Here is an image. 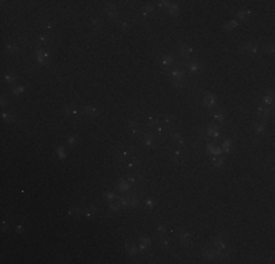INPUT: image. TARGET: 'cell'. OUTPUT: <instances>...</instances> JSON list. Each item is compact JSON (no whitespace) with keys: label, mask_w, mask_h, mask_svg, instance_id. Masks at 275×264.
<instances>
[{"label":"cell","mask_w":275,"mask_h":264,"mask_svg":"<svg viewBox=\"0 0 275 264\" xmlns=\"http://www.w3.org/2000/svg\"><path fill=\"white\" fill-rule=\"evenodd\" d=\"M200 135L206 138H220L221 137V128L218 125H209L203 131H200Z\"/></svg>","instance_id":"6da1fadb"},{"label":"cell","mask_w":275,"mask_h":264,"mask_svg":"<svg viewBox=\"0 0 275 264\" xmlns=\"http://www.w3.org/2000/svg\"><path fill=\"white\" fill-rule=\"evenodd\" d=\"M179 53L185 60L190 62V60L195 59V52H193V49L190 46H187V44H180L179 46Z\"/></svg>","instance_id":"7a4b0ae2"},{"label":"cell","mask_w":275,"mask_h":264,"mask_svg":"<svg viewBox=\"0 0 275 264\" xmlns=\"http://www.w3.org/2000/svg\"><path fill=\"white\" fill-rule=\"evenodd\" d=\"M168 76L171 78V81H173V84L176 85V87H180L181 84H183V81H185V72L183 71H180V69H173V71H170V74H168Z\"/></svg>","instance_id":"3957f363"},{"label":"cell","mask_w":275,"mask_h":264,"mask_svg":"<svg viewBox=\"0 0 275 264\" xmlns=\"http://www.w3.org/2000/svg\"><path fill=\"white\" fill-rule=\"evenodd\" d=\"M132 154H133V150L132 148H122V150H117L116 151V157L119 162H125L127 160L129 157H132Z\"/></svg>","instance_id":"277c9868"},{"label":"cell","mask_w":275,"mask_h":264,"mask_svg":"<svg viewBox=\"0 0 275 264\" xmlns=\"http://www.w3.org/2000/svg\"><path fill=\"white\" fill-rule=\"evenodd\" d=\"M168 135H170L173 144H177V145H180V147L185 145V138L180 135V132H177V131H168Z\"/></svg>","instance_id":"5b68a950"},{"label":"cell","mask_w":275,"mask_h":264,"mask_svg":"<svg viewBox=\"0 0 275 264\" xmlns=\"http://www.w3.org/2000/svg\"><path fill=\"white\" fill-rule=\"evenodd\" d=\"M126 126L130 129V132H132V135H138L141 132V129H139V122L138 120H135V119H130V120H127L126 122Z\"/></svg>","instance_id":"8992f818"},{"label":"cell","mask_w":275,"mask_h":264,"mask_svg":"<svg viewBox=\"0 0 275 264\" xmlns=\"http://www.w3.org/2000/svg\"><path fill=\"white\" fill-rule=\"evenodd\" d=\"M187 68H189V72H192V74H199L200 69H202V65H200V62H198L196 59H193V60L187 62Z\"/></svg>","instance_id":"52a82bcc"},{"label":"cell","mask_w":275,"mask_h":264,"mask_svg":"<svg viewBox=\"0 0 275 264\" xmlns=\"http://www.w3.org/2000/svg\"><path fill=\"white\" fill-rule=\"evenodd\" d=\"M142 144H144V147H146V148L154 147V144H155V135H154V134H144Z\"/></svg>","instance_id":"ba28073f"},{"label":"cell","mask_w":275,"mask_h":264,"mask_svg":"<svg viewBox=\"0 0 275 264\" xmlns=\"http://www.w3.org/2000/svg\"><path fill=\"white\" fill-rule=\"evenodd\" d=\"M203 104L206 107H215L217 106V97L214 94H206L203 97Z\"/></svg>","instance_id":"9c48e42d"},{"label":"cell","mask_w":275,"mask_h":264,"mask_svg":"<svg viewBox=\"0 0 275 264\" xmlns=\"http://www.w3.org/2000/svg\"><path fill=\"white\" fill-rule=\"evenodd\" d=\"M179 238H180V241H181L183 245H190V244H192V235H190L189 232H186V230H181L180 235H179Z\"/></svg>","instance_id":"30bf717a"},{"label":"cell","mask_w":275,"mask_h":264,"mask_svg":"<svg viewBox=\"0 0 275 264\" xmlns=\"http://www.w3.org/2000/svg\"><path fill=\"white\" fill-rule=\"evenodd\" d=\"M241 49H243L244 52H247V53H252V54L258 53V50H259L258 44H255V43H247V44H244V46H243Z\"/></svg>","instance_id":"8fae6325"},{"label":"cell","mask_w":275,"mask_h":264,"mask_svg":"<svg viewBox=\"0 0 275 264\" xmlns=\"http://www.w3.org/2000/svg\"><path fill=\"white\" fill-rule=\"evenodd\" d=\"M256 115H258V118H261V119H266V118L269 116V109L265 107V106H259V107L256 109Z\"/></svg>","instance_id":"7c38bea8"},{"label":"cell","mask_w":275,"mask_h":264,"mask_svg":"<svg viewBox=\"0 0 275 264\" xmlns=\"http://www.w3.org/2000/svg\"><path fill=\"white\" fill-rule=\"evenodd\" d=\"M233 144H234L233 140H224L222 144H221V150H222L224 153H230L231 148H233Z\"/></svg>","instance_id":"4fadbf2b"},{"label":"cell","mask_w":275,"mask_h":264,"mask_svg":"<svg viewBox=\"0 0 275 264\" xmlns=\"http://www.w3.org/2000/svg\"><path fill=\"white\" fill-rule=\"evenodd\" d=\"M181 157H183V151H181V150H174V151H171V160H173L174 163H179V162L181 160Z\"/></svg>","instance_id":"5bb4252c"},{"label":"cell","mask_w":275,"mask_h":264,"mask_svg":"<svg viewBox=\"0 0 275 264\" xmlns=\"http://www.w3.org/2000/svg\"><path fill=\"white\" fill-rule=\"evenodd\" d=\"M158 123H159V116H151V118L148 119V122H146V125H148L149 128H155Z\"/></svg>","instance_id":"9a60e30c"},{"label":"cell","mask_w":275,"mask_h":264,"mask_svg":"<svg viewBox=\"0 0 275 264\" xmlns=\"http://www.w3.org/2000/svg\"><path fill=\"white\" fill-rule=\"evenodd\" d=\"M105 10H107V15H108L110 18H116V16H117V10H116V8L111 6V5H107Z\"/></svg>","instance_id":"2e32d148"},{"label":"cell","mask_w":275,"mask_h":264,"mask_svg":"<svg viewBox=\"0 0 275 264\" xmlns=\"http://www.w3.org/2000/svg\"><path fill=\"white\" fill-rule=\"evenodd\" d=\"M214 119L220 123V122H224L225 120V115H224V110H218V112L214 115Z\"/></svg>","instance_id":"e0dca14e"},{"label":"cell","mask_w":275,"mask_h":264,"mask_svg":"<svg viewBox=\"0 0 275 264\" xmlns=\"http://www.w3.org/2000/svg\"><path fill=\"white\" fill-rule=\"evenodd\" d=\"M253 128H255V131L258 132V134H263V132H265V129H266L265 123H259V122H255Z\"/></svg>","instance_id":"ac0fdd59"},{"label":"cell","mask_w":275,"mask_h":264,"mask_svg":"<svg viewBox=\"0 0 275 264\" xmlns=\"http://www.w3.org/2000/svg\"><path fill=\"white\" fill-rule=\"evenodd\" d=\"M81 112H82V113H88V115H97L98 110H97L95 107H82Z\"/></svg>","instance_id":"d6986e66"},{"label":"cell","mask_w":275,"mask_h":264,"mask_svg":"<svg viewBox=\"0 0 275 264\" xmlns=\"http://www.w3.org/2000/svg\"><path fill=\"white\" fill-rule=\"evenodd\" d=\"M157 232H158L159 238H163V236H167V228H166L164 225H158V228H157Z\"/></svg>","instance_id":"ffe728a7"},{"label":"cell","mask_w":275,"mask_h":264,"mask_svg":"<svg viewBox=\"0 0 275 264\" xmlns=\"http://www.w3.org/2000/svg\"><path fill=\"white\" fill-rule=\"evenodd\" d=\"M161 63H163V65H166V66H168V65L174 63V57H173L171 54H168V56H166V57H163V59H161Z\"/></svg>","instance_id":"44dd1931"},{"label":"cell","mask_w":275,"mask_h":264,"mask_svg":"<svg viewBox=\"0 0 275 264\" xmlns=\"http://www.w3.org/2000/svg\"><path fill=\"white\" fill-rule=\"evenodd\" d=\"M91 27H92V30H100L103 27V22L100 19H92L91 21Z\"/></svg>","instance_id":"7402d4cb"},{"label":"cell","mask_w":275,"mask_h":264,"mask_svg":"<svg viewBox=\"0 0 275 264\" xmlns=\"http://www.w3.org/2000/svg\"><path fill=\"white\" fill-rule=\"evenodd\" d=\"M6 50H8L9 53H18V52H19V47L16 46V44H12V43H9L8 46H6Z\"/></svg>","instance_id":"603a6c76"},{"label":"cell","mask_w":275,"mask_h":264,"mask_svg":"<svg viewBox=\"0 0 275 264\" xmlns=\"http://www.w3.org/2000/svg\"><path fill=\"white\" fill-rule=\"evenodd\" d=\"M214 163H215L217 167H221V166L224 164V157H222V154H221V156H214Z\"/></svg>","instance_id":"cb8c5ba5"},{"label":"cell","mask_w":275,"mask_h":264,"mask_svg":"<svg viewBox=\"0 0 275 264\" xmlns=\"http://www.w3.org/2000/svg\"><path fill=\"white\" fill-rule=\"evenodd\" d=\"M41 25H42L44 30H51V28L54 27V24H53L51 21H49V19H44V21L41 22Z\"/></svg>","instance_id":"d4e9b609"},{"label":"cell","mask_w":275,"mask_h":264,"mask_svg":"<svg viewBox=\"0 0 275 264\" xmlns=\"http://www.w3.org/2000/svg\"><path fill=\"white\" fill-rule=\"evenodd\" d=\"M152 10H154V6L152 5H146L144 8V10H142V16H149L152 13Z\"/></svg>","instance_id":"484cf974"},{"label":"cell","mask_w":275,"mask_h":264,"mask_svg":"<svg viewBox=\"0 0 275 264\" xmlns=\"http://www.w3.org/2000/svg\"><path fill=\"white\" fill-rule=\"evenodd\" d=\"M130 186H132V185H130L126 179H122V181H120V185H119V189H120V191H126V189H129Z\"/></svg>","instance_id":"4316f807"},{"label":"cell","mask_w":275,"mask_h":264,"mask_svg":"<svg viewBox=\"0 0 275 264\" xmlns=\"http://www.w3.org/2000/svg\"><path fill=\"white\" fill-rule=\"evenodd\" d=\"M104 198H105L108 203H111V201H114V198H116V194H114L113 191H107V192L104 194Z\"/></svg>","instance_id":"83f0119b"},{"label":"cell","mask_w":275,"mask_h":264,"mask_svg":"<svg viewBox=\"0 0 275 264\" xmlns=\"http://www.w3.org/2000/svg\"><path fill=\"white\" fill-rule=\"evenodd\" d=\"M249 16H250L249 10H239L237 12V18H240V19H247Z\"/></svg>","instance_id":"f1b7e54d"},{"label":"cell","mask_w":275,"mask_h":264,"mask_svg":"<svg viewBox=\"0 0 275 264\" xmlns=\"http://www.w3.org/2000/svg\"><path fill=\"white\" fill-rule=\"evenodd\" d=\"M95 213H97V207H95V206H92L91 208H88V210H86V213H85V214H86L88 217H91V216H94Z\"/></svg>","instance_id":"f546056e"},{"label":"cell","mask_w":275,"mask_h":264,"mask_svg":"<svg viewBox=\"0 0 275 264\" xmlns=\"http://www.w3.org/2000/svg\"><path fill=\"white\" fill-rule=\"evenodd\" d=\"M37 41H38L40 44H47V43H49V37H47V35H40Z\"/></svg>","instance_id":"4dcf8cb0"},{"label":"cell","mask_w":275,"mask_h":264,"mask_svg":"<svg viewBox=\"0 0 275 264\" xmlns=\"http://www.w3.org/2000/svg\"><path fill=\"white\" fill-rule=\"evenodd\" d=\"M3 118L6 119V122H10V123L16 120V118H15L13 115H8V113H3Z\"/></svg>","instance_id":"1f68e13d"},{"label":"cell","mask_w":275,"mask_h":264,"mask_svg":"<svg viewBox=\"0 0 275 264\" xmlns=\"http://www.w3.org/2000/svg\"><path fill=\"white\" fill-rule=\"evenodd\" d=\"M177 12H179L177 5H171V6H170V13H171V15H174V16H177Z\"/></svg>","instance_id":"d6a6232c"},{"label":"cell","mask_w":275,"mask_h":264,"mask_svg":"<svg viewBox=\"0 0 275 264\" xmlns=\"http://www.w3.org/2000/svg\"><path fill=\"white\" fill-rule=\"evenodd\" d=\"M6 81H8L9 84H13V82L16 81V76H13L12 74H8V75H6Z\"/></svg>","instance_id":"836d02e7"},{"label":"cell","mask_w":275,"mask_h":264,"mask_svg":"<svg viewBox=\"0 0 275 264\" xmlns=\"http://www.w3.org/2000/svg\"><path fill=\"white\" fill-rule=\"evenodd\" d=\"M136 166H139V162H138V160H135V162H130V163H127V167H129V169H135Z\"/></svg>","instance_id":"e575fe53"},{"label":"cell","mask_w":275,"mask_h":264,"mask_svg":"<svg viewBox=\"0 0 275 264\" xmlns=\"http://www.w3.org/2000/svg\"><path fill=\"white\" fill-rule=\"evenodd\" d=\"M78 214H81L79 208H72L70 211H69V216H78Z\"/></svg>","instance_id":"d590c367"},{"label":"cell","mask_w":275,"mask_h":264,"mask_svg":"<svg viewBox=\"0 0 275 264\" xmlns=\"http://www.w3.org/2000/svg\"><path fill=\"white\" fill-rule=\"evenodd\" d=\"M120 27H122V30H127V28H129V22H127V21H122V22H120Z\"/></svg>","instance_id":"8d00e7d4"},{"label":"cell","mask_w":275,"mask_h":264,"mask_svg":"<svg viewBox=\"0 0 275 264\" xmlns=\"http://www.w3.org/2000/svg\"><path fill=\"white\" fill-rule=\"evenodd\" d=\"M24 90H25V87H18V88H15V90H13V94H21Z\"/></svg>","instance_id":"74e56055"},{"label":"cell","mask_w":275,"mask_h":264,"mask_svg":"<svg viewBox=\"0 0 275 264\" xmlns=\"http://www.w3.org/2000/svg\"><path fill=\"white\" fill-rule=\"evenodd\" d=\"M271 103H272L271 96H265V97H263V104H271Z\"/></svg>","instance_id":"f35d334b"},{"label":"cell","mask_w":275,"mask_h":264,"mask_svg":"<svg viewBox=\"0 0 275 264\" xmlns=\"http://www.w3.org/2000/svg\"><path fill=\"white\" fill-rule=\"evenodd\" d=\"M155 206V203L152 201V200H146V207H149V208H152Z\"/></svg>","instance_id":"ab89813d"},{"label":"cell","mask_w":275,"mask_h":264,"mask_svg":"<svg viewBox=\"0 0 275 264\" xmlns=\"http://www.w3.org/2000/svg\"><path fill=\"white\" fill-rule=\"evenodd\" d=\"M75 141H76V137H72L70 140H69V142H70V145H75Z\"/></svg>","instance_id":"60d3db41"}]
</instances>
